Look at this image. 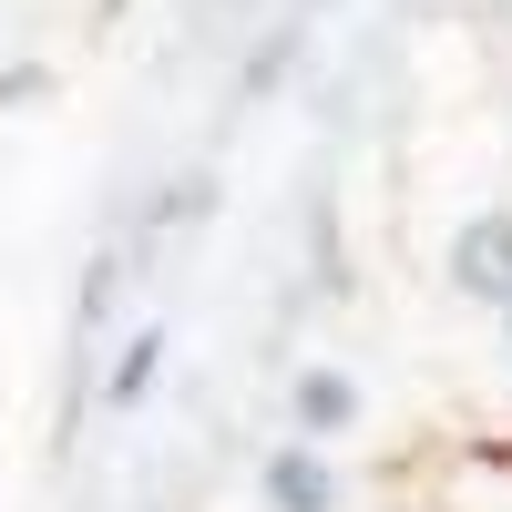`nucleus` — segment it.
I'll return each instance as SVG.
<instances>
[{
    "label": "nucleus",
    "instance_id": "1",
    "mask_svg": "<svg viewBox=\"0 0 512 512\" xmlns=\"http://www.w3.org/2000/svg\"><path fill=\"white\" fill-rule=\"evenodd\" d=\"M277 400H287V441H318V451H328V441H349L359 420H369V390H359L338 359H297Z\"/></svg>",
    "mask_w": 512,
    "mask_h": 512
},
{
    "label": "nucleus",
    "instance_id": "2",
    "mask_svg": "<svg viewBox=\"0 0 512 512\" xmlns=\"http://www.w3.org/2000/svg\"><path fill=\"white\" fill-rule=\"evenodd\" d=\"M256 502L267 512H349V472L318 441H267L256 451Z\"/></svg>",
    "mask_w": 512,
    "mask_h": 512
},
{
    "label": "nucleus",
    "instance_id": "3",
    "mask_svg": "<svg viewBox=\"0 0 512 512\" xmlns=\"http://www.w3.org/2000/svg\"><path fill=\"white\" fill-rule=\"evenodd\" d=\"M441 267H451V287L472 297V308H512V205H482V216H461L451 226V246H441Z\"/></svg>",
    "mask_w": 512,
    "mask_h": 512
},
{
    "label": "nucleus",
    "instance_id": "4",
    "mask_svg": "<svg viewBox=\"0 0 512 512\" xmlns=\"http://www.w3.org/2000/svg\"><path fill=\"white\" fill-rule=\"evenodd\" d=\"M420 512H512V441H461L431 461Z\"/></svg>",
    "mask_w": 512,
    "mask_h": 512
},
{
    "label": "nucleus",
    "instance_id": "5",
    "mask_svg": "<svg viewBox=\"0 0 512 512\" xmlns=\"http://www.w3.org/2000/svg\"><path fill=\"white\" fill-rule=\"evenodd\" d=\"M164 359H175V328H164V318H144V328H123V338H113V359H103V390H93V400H103L113 420H134V410L154 400V379H164Z\"/></svg>",
    "mask_w": 512,
    "mask_h": 512
},
{
    "label": "nucleus",
    "instance_id": "6",
    "mask_svg": "<svg viewBox=\"0 0 512 512\" xmlns=\"http://www.w3.org/2000/svg\"><path fill=\"white\" fill-rule=\"evenodd\" d=\"M297 62H308V11H297V21H277V31L246 52V72H236V103H267V93H277V82H287Z\"/></svg>",
    "mask_w": 512,
    "mask_h": 512
},
{
    "label": "nucleus",
    "instance_id": "7",
    "mask_svg": "<svg viewBox=\"0 0 512 512\" xmlns=\"http://www.w3.org/2000/svg\"><path fill=\"white\" fill-rule=\"evenodd\" d=\"M123 267H134L123 246H93V267H82V297H72V328H82V338H103V328H113V308H123Z\"/></svg>",
    "mask_w": 512,
    "mask_h": 512
},
{
    "label": "nucleus",
    "instance_id": "8",
    "mask_svg": "<svg viewBox=\"0 0 512 512\" xmlns=\"http://www.w3.org/2000/svg\"><path fill=\"white\" fill-rule=\"evenodd\" d=\"M52 93V62H21V72H0V113H21V103H41Z\"/></svg>",
    "mask_w": 512,
    "mask_h": 512
},
{
    "label": "nucleus",
    "instance_id": "9",
    "mask_svg": "<svg viewBox=\"0 0 512 512\" xmlns=\"http://www.w3.org/2000/svg\"><path fill=\"white\" fill-rule=\"evenodd\" d=\"M492 328H502V359H512V308H502V318H492Z\"/></svg>",
    "mask_w": 512,
    "mask_h": 512
},
{
    "label": "nucleus",
    "instance_id": "10",
    "mask_svg": "<svg viewBox=\"0 0 512 512\" xmlns=\"http://www.w3.org/2000/svg\"><path fill=\"white\" fill-rule=\"evenodd\" d=\"M123 11H134V0H103V21H123Z\"/></svg>",
    "mask_w": 512,
    "mask_h": 512
},
{
    "label": "nucleus",
    "instance_id": "11",
    "mask_svg": "<svg viewBox=\"0 0 512 512\" xmlns=\"http://www.w3.org/2000/svg\"><path fill=\"white\" fill-rule=\"evenodd\" d=\"M379 512H420V502H379Z\"/></svg>",
    "mask_w": 512,
    "mask_h": 512
}]
</instances>
